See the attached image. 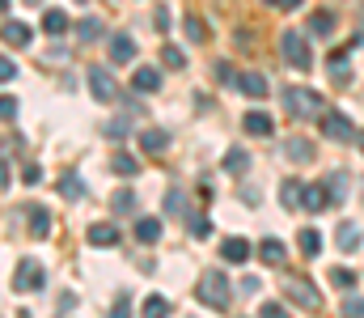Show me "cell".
<instances>
[{"label": "cell", "instance_id": "6da1fadb", "mask_svg": "<svg viewBox=\"0 0 364 318\" xmlns=\"http://www.w3.org/2000/svg\"><path fill=\"white\" fill-rule=\"evenodd\" d=\"M284 110H288L292 119H322V115H326V98H322L318 90L292 85V90H284Z\"/></svg>", "mask_w": 364, "mask_h": 318}, {"label": "cell", "instance_id": "7a4b0ae2", "mask_svg": "<svg viewBox=\"0 0 364 318\" xmlns=\"http://www.w3.org/2000/svg\"><path fill=\"white\" fill-rule=\"evenodd\" d=\"M195 297H199L203 306H212V310H229V302H233V285H229L220 272H208V276H199Z\"/></svg>", "mask_w": 364, "mask_h": 318}, {"label": "cell", "instance_id": "3957f363", "mask_svg": "<svg viewBox=\"0 0 364 318\" xmlns=\"http://www.w3.org/2000/svg\"><path fill=\"white\" fill-rule=\"evenodd\" d=\"M279 60H284V64H292L296 73H305V68L314 64V55H309V47H305V34L284 30V34H279Z\"/></svg>", "mask_w": 364, "mask_h": 318}, {"label": "cell", "instance_id": "277c9868", "mask_svg": "<svg viewBox=\"0 0 364 318\" xmlns=\"http://www.w3.org/2000/svg\"><path fill=\"white\" fill-rule=\"evenodd\" d=\"M43 285H47V267H43L38 259H21L17 272H13V289H17V293H34V289H43Z\"/></svg>", "mask_w": 364, "mask_h": 318}, {"label": "cell", "instance_id": "5b68a950", "mask_svg": "<svg viewBox=\"0 0 364 318\" xmlns=\"http://www.w3.org/2000/svg\"><path fill=\"white\" fill-rule=\"evenodd\" d=\"M284 293H288V297H292L296 306H305V310H318V306H322L318 289H314V285H309L305 276H288V280H284Z\"/></svg>", "mask_w": 364, "mask_h": 318}, {"label": "cell", "instance_id": "8992f818", "mask_svg": "<svg viewBox=\"0 0 364 318\" xmlns=\"http://www.w3.org/2000/svg\"><path fill=\"white\" fill-rule=\"evenodd\" d=\"M322 136H331V140H352V115L326 110V115H322Z\"/></svg>", "mask_w": 364, "mask_h": 318}, {"label": "cell", "instance_id": "52a82bcc", "mask_svg": "<svg viewBox=\"0 0 364 318\" xmlns=\"http://www.w3.org/2000/svg\"><path fill=\"white\" fill-rule=\"evenodd\" d=\"M90 94L97 102H110L114 98V81H110V68H102V64H93L90 68Z\"/></svg>", "mask_w": 364, "mask_h": 318}, {"label": "cell", "instance_id": "ba28073f", "mask_svg": "<svg viewBox=\"0 0 364 318\" xmlns=\"http://www.w3.org/2000/svg\"><path fill=\"white\" fill-rule=\"evenodd\" d=\"M301 208H309V212L331 208V191H326V183H305V191H301Z\"/></svg>", "mask_w": 364, "mask_h": 318}, {"label": "cell", "instance_id": "9c48e42d", "mask_svg": "<svg viewBox=\"0 0 364 318\" xmlns=\"http://www.w3.org/2000/svg\"><path fill=\"white\" fill-rule=\"evenodd\" d=\"M85 238H90V246H119V238H123V233H119V225H114V221H97V225H90V233H85Z\"/></svg>", "mask_w": 364, "mask_h": 318}, {"label": "cell", "instance_id": "30bf717a", "mask_svg": "<svg viewBox=\"0 0 364 318\" xmlns=\"http://www.w3.org/2000/svg\"><path fill=\"white\" fill-rule=\"evenodd\" d=\"M132 90H136V94H157V90H161V68H153V64L136 68V77H132Z\"/></svg>", "mask_w": 364, "mask_h": 318}, {"label": "cell", "instance_id": "8fae6325", "mask_svg": "<svg viewBox=\"0 0 364 318\" xmlns=\"http://www.w3.org/2000/svg\"><path fill=\"white\" fill-rule=\"evenodd\" d=\"M106 51H110L114 64H132V60H136V38H132V34H114Z\"/></svg>", "mask_w": 364, "mask_h": 318}, {"label": "cell", "instance_id": "7c38bea8", "mask_svg": "<svg viewBox=\"0 0 364 318\" xmlns=\"http://www.w3.org/2000/svg\"><path fill=\"white\" fill-rule=\"evenodd\" d=\"M140 149L153 153V157H161V153L170 149V136H166L161 127H144V132H140Z\"/></svg>", "mask_w": 364, "mask_h": 318}, {"label": "cell", "instance_id": "4fadbf2b", "mask_svg": "<svg viewBox=\"0 0 364 318\" xmlns=\"http://www.w3.org/2000/svg\"><path fill=\"white\" fill-rule=\"evenodd\" d=\"M220 259L225 263H246L250 259V242L246 238H225L220 242Z\"/></svg>", "mask_w": 364, "mask_h": 318}, {"label": "cell", "instance_id": "5bb4252c", "mask_svg": "<svg viewBox=\"0 0 364 318\" xmlns=\"http://www.w3.org/2000/svg\"><path fill=\"white\" fill-rule=\"evenodd\" d=\"M242 127H246L250 136H272V132H275V119L267 115V110H250V115L242 119Z\"/></svg>", "mask_w": 364, "mask_h": 318}, {"label": "cell", "instance_id": "9a60e30c", "mask_svg": "<svg viewBox=\"0 0 364 318\" xmlns=\"http://www.w3.org/2000/svg\"><path fill=\"white\" fill-rule=\"evenodd\" d=\"M237 90H242L246 98H267V77H259V73H242V77H237Z\"/></svg>", "mask_w": 364, "mask_h": 318}, {"label": "cell", "instance_id": "2e32d148", "mask_svg": "<svg viewBox=\"0 0 364 318\" xmlns=\"http://www.w3.org/2000/svg\"><path fill=\"white\" fill-rule=\"evenodd\" d=\"M110 212H114V216H132V212H136V191H132V187H119V191L110 196Z\"/></svg>", "mask_w": 364, "mask_h": 318}, {"label": "cell", "instance_id": "e0dca14e", "mask_svg": "<svg viewBox=\"0 0 364 318\" xmlns=\"http://www.w3.org/2000/svg\"><path fill=\"white\" fill-rule=\"evenodd\" d=\"M259 259H263L267 267H279V263H284V242H279V238H263V242H259Z\"/></svg>", "mask_w": 364, "mask_h": 318}, {"label": "cell", "instance_id": "ac0fdd59", "mask_svg": "<svg viewBox=\"0 0 364 318\" xmlns=\"http://www.w3.org/2000/svg\"><path fill=\"white\" fill-rule=\"evenodd\" d=\"M0 38L26 47V43H30V26H26V21H4V26H0Z\"/></svg>", "mask_w": 364, "mask_h": 318}, {"label": "cell", "instance_id": "d6986e66", "mask_svg": "<svg viewBox=\"0 0 364 318\" xmlns=\"http://www.w3.org/2000/svg\"><path fill=\"white\" fill-rule=\"evenodd\" d=\"M284 153L296 161V166H305V161H314V144L309 140H301V136H292L288 144H284Z\"/></svg>", "mask_w": 364, "mask_h": 318}, {"label": "cell", "instance_id": "ffe728a7", "mask_svg": "<svg viewBox=\"0 0 364 318\" xmlns=\"http://www.w3.org/2000/svg\"><path fill=\"white\" fill-rule=\"evenodd\" d=\"M157 238H161V221H157V216H140V221H136V242L149 246V242H157Z\"/></svg>", "mask_w": 364, "mask_h": 318}, {"label": "cell", "instance_id": "44dd1931", "mask_svg": "<svg viewBox=\"0 0 364 318\" xmlns=\"http://www.w3.org/2000/svg\"><path fill=\"white\" fill-rule=\"evenodd\" d=\"M296 246H301V255L318 259V255H322V233H318V229H301V233H296Z\"/></svg>", "mask_w": 364, "mask_h": 318}, {"label": "cell", "instance_id": "7402d4cb", "mask_svg": "<svg viewBox=\"0 0 364 318\" xmlns=\"http://www.w3.org/2000/svg\"><path fill=\"white\" fill-rule=\"evenodd\" d=\"M68 30V13L64 9H47L43 13V34H64Z\"/></svg>", "mask_w": 364, "mask_h": 318}, {"label": "cell", "instance_id": "603a6c76", "mask_svg": "<svg viewBox=\"0 0 364 318\" xmlns=\"http://www.w3.org/2000/svg\"><path fill=\"white\" fill-rule=\"evenodd\" d=\"M301 191H305V183L288 179V183L279 187V204H284V208H301Z\"/></svg>", "mask_w": 364, "mask_h": 318}, {"label": "cell", "instance_id": "cb8c5ba5", "mask_svg": "<svg viewBox=\"0 0 364 318\" xmlns=\"http://www.w3.org/2000/svg\"><path fill=\"white\" fill-rule=\"evenodd\" d=\"M30 233L34 238H47L51 233V212L47 208H30Z\"/></svg>", "mask_w": 364, "mask_h": 318}, {"label": "cell", "instance_id": "d4e9b609", "mask_svg": "<svg viewBox=\"0 0 364 318\" xmlns=\"http://www.w3.org/2000/svg\"><path fill=\"white\" fill-rule=\"evenodd\" d=\"M220 166H225V170H229V174H242V170H246V166H250V153H246V149H229V153H225V161H220Z\"/></svg>", "mask_w": 364, "mask_h": 318}, {"label": "cell", "instance_id": "484cf974", "mask_svg": "<svg viewBox=\"0 0 364 318\" xmlns=\"http://www.w3.org/2000/svg\"><path fill=\"white\" fill-rule=\"evenodd\" d=\"M348 60H352V47H339V51L331 55V77H335V81L348 77Z\"/></svg>", "mask_w": 364, "mask_h": 318}, {"label": "cell", "instance_id": "4316f807", "mask_svg": "<svg viewBox=\"0 0 364 318\" xmlns=\"http://www.w3.org/2000/svg\"><path fill=\"white\" fill-rule=\"evenodd\" d=\"M60 196H64V200H81V196H85V183H81L77 174H64V179H60Z\"/></svg>", "mask_w": 364, "mask_h": 318}, {"label": "cell", "instance_id": "83f0119b", "mask_svg": "<svg viewBox=\"0 0 364 318\" xmlns=\"http://www.w3.org/2000/svg\"><path fill=\"white\" fill-rule=\"evenodd\" d=\"M140 318H170V302H166V297H144Z\"/></svg>", "mask_w": 364, "mask_h": 318}, {"label": "cell", "instance_id": "f1b7e54d", "mask_svg": "<svg viewBox=\"0 0 364 318\" xmlns=\"http://www.w3.org/2000/svg\"><path fill=\"white\" fill-rule=\"evenodd\" d=\"M335 238H339V250H356V246H360V229H356V225H339Z\"/></svg>", "mask_w": 364, "mask_h": 318}, {"label": "cell", "instance_id": "f546056e", "mask_svg": "<svg viewBox=\"0 0 364 318\" xmlns=\"http://www.w3.org/2000/svg\"><path fill=\"white\" fill-rule=\"evenodd\" d=\"M77 38H81V43H97V38H102V21H97V17H85V21L77 26Z\"/></svg>", "mask_w": 364, "mask_h": 318}, {"label": "cell", "instance_id": "4dcf8cb0", "mask_svg": "<svg viewBox=\"0 0 364 318\" xmlns=\"http://www.w3.org/2000/svg\"><path fill=\"white\" fill-rule=\"evenodd\" d=\"M335 30V13H314L309 17V34H331Z\"/></svg>", "mask_w": 364, "mask_h": 318}, {"label": "cell", "instance_id": "1f68e13d", "mask_svg": "<svg viewBox=\"0 0 364 318\" xmlns=\"http://www.w3.org/2000/svg\"><path fill=\"white\" fill-rule=\"evenodd\" d=\"M140 170V161L132 157V153H114V174H123V179H132Z\"/></svg>", "mask_w": 364, "mask_h": 318}, {"label": "cell", "instance_id": "d6a6232c", "mask_svg": "<svg viewBox=\"0 0 364 318\" xmlns=\"http://www.w3.org/2000/svg\"><path fill=\"white\" fill-rule=\"evenodd\" d=\"M331 285L335 289H356V272L352 267H331Z\"/></svg>", "mask_w": 364, "mask_h": 318}, {"label": "cell", "instance_id": "836d02e7", "mask_svg": "<svg viewBox=\"0 0 364 318\" xmlns=\"http://www.w3.org/2000/svg\"><path fill=\"white\" fill-rule=\"evenodd\" d=\"M161 64L166 68H186V55H182L178 47H161Z\"/></svg>", "mask_w": 364, "mask_h": 318}, {"label": "cell", "instance_id": "e575fe53", "mask_svg": "<svg viewBox=\"0 0 364 318\" xmlns=\"http://www.w3.org/2000/svg\"><path fill=\"white\" fill-rule=\"evenodd\" d=\"M326 191H331V204H339V200H343V191H348V179H343V174H331Z\"/></svg>", "mask_w": 364, "mask_h": 318}, {"label": "cell", "instance_id": "d590c367", "mask_svg": "<svg viewBox=\"0 0 364 318\" xmlns=\"http://www.w3.org/2000/svg\"><path fill=\"white\" fill-rule=\"evenodd\" d=\"M191 233H195V238H208V233H212V221H208L203 212H191Z\"/></svg>", "mask_w": 364, "mask_h": 318}, {"label": "cell", "instance_id": "8d00e7d4", "mask_svg": "<svg viewBox=\"0 0 364 318\" xmlns=\"http://www.w3.org/2000/svg\"><path fill=\"white\" fill-rule=\"evenodd\" d=\"M343 318H364V297L360 293H352V297L343 302Z\"/></svg>", "mask_w": 364, "mask_h": 318}, {"label": "cell", "instance_id": "74e56055", "mask_svg": "<svg viewBox=\"0 0 364 318\" xmlns=\"http://www.w3.org/2000/svg\"><path fill=\"white\" fill-rule=\"evenodd\" d=\"M182 26H186V34H191V43H203V38H208V30H203V21H199V17H186Z\"/></svg>", "mask_w": 364, "mask_h": 318}, {"label": "cell", "instance_id": "f35d334b", "mask_svg": "<svg viewBox=\"0 0 364 318\" xmlns=\"http://www.w3.org/2000/svg\"><path fill=\"white\" fill-rule=\"evenodd\" d=\"M110 318H132V302H127V293H119V297H114V306H110Z\"/></svg>", "mask_w": 364, "mask_h": 318}, {"label": "cell", "instance_id": "ab89813d", "mask_svg": "<svg viewBox=\"0 0 364 318\" xmlns=\"http://www.w3.org/2000/svg\"><path fill=\"white\" fill-rule=\"evenodd\" d=\"M0 119H4V123H9V119H17V98L0 94Z\"/></svg>", "mask_w": 364, "mask_h": 318}, {"label": "cell", "instance_id": "60d3db41", "mask_svg": "<svg viewBox=\"0 0 364 318\" xmlns=\"http://www.w3.org/2000/svg\"><path fill=\"white\" fill-rule=\"evenodd\" d=\"M259 318H288V310H284L279 302H263V310H259Z\"/></svg>", "mask_w": 364, "mask_h": 318}, {"label": "cell", "instance_id": "b9f144b4", "mask_svg": "<svg viewBox=\"0 0 364 318\" xmlns=\"http://www.w3.org/2000/svg\"><path fill=\"white\" fill-rule=\"evenodd\" d=\"M237 289H242V293H259V289H263V280H259V276H242V280H237Z\"/></svg>", "mask_w": 364, "mask_h": 318}, {"label": "cell", "instance_id": "7bdbcfd3", "mask_svg": "<svg viewBox=\"0 0 364 318\" xmlns=\"http://www.w3.org/2000/svg\"><path fill=\"white\" fill-rule=\"evenodd\" d=\"M13 77H17V64L9 55H0V81H13Z\"/></svg>", "mask_w": 364, "mask_h": 318}, {"label": "cell", "instance_id": "ee69618b", "mask_svg": "<svg viewBox=\"0 0 364 318\" xmlns=\"http://www.w3.org/2000/svg\"><path fill=\"white\" fill-rule=\"evenodd\" d=\"M153 26H157V30L166 34V30H170V9H157V17H153Z\"/></svg>", "mask_w": 364, "mask_h": 318}, {"label": "cell", "instance_id": "f6af8a7d", "mask_svg": "<svg viewBox=\"0 0 364 318\" xmlns=\"http://www.w3.org/2000/svg\"><path fill=\"white\" fill-rule=\"evenodd\" d=\"M106 136H114V140H123L127 136V123L119 119V123H106Z\"/></svg>", "mask_w": 364, "mask_h": 318}, {"label": "cell", "instance_id": "bcb514c9", "mask_svg": "<svg viewBox=\"0 0 364 318\" xmlns=\"http://www.w3.org/2000/svg\"><path fill=\"white\" fill-rule=\"evenodd\" d=\"M212 77H220V81H229V77H233V64H225V60H220V64L212 68Z\"/></svg>", "mask_w": 364, "mask_h": 318}, {"label": "cell", "instance_id": "7dc6e473", "mask_svg": "<svg viewBox=\"0 0 364 318\" xmlns=\"http://www.w3.org/2000/svg\"><path fill=\"white\" fill-rule=\"evenodd\" d=\"M166 208H170V212L182 208V191H170V196H166Z\"/></svg>", "mask_w": 364, "mask_h": 318}, {"label": "cell", "instance_id": "c3c4849f", "mask_svg": "<svg viewBox=\"0 0 364 318\" xmlns=\"http://www.w3.org/2000/svg\"><path fill=\"white\" fill-rule=\"evenodd\" d=\"M21 179H26V183H30V187H34V183H38V179H43V174H38V166H26V174H21Z\"/></svg>", "mask_w": 364, "mask_h": 318}, {"label": "cell", "instance_id": "681fc988", "mask_svg": "<svg viewBox=\"0 0 364 318\" xmlns=\"http://www.w3.org/2000/svg\"><path fill=\"white\" fill-rule=\"evenodd\" d=\"M0 187H9V166L0 161Z\"/></svg>", "mask_w": 364, "mask_h": 318}, {"label": "cell", "instance_id": "f907efd6", "mask_svg": "<svg viewBox=\"0 0 364 318\" xmlns=\"http://www.w3.org/2000/svg\"><path fill=\"white\" fill-rule=\"evenodd\" d=\"M275 4H279V9H296L301 0H275Z\"/></svg>", "mask_w": 364, "mask_h": 318}, {"label": "cell", "instance_id": "816d5d0a", "mask_svg": "<svg viewBox=\"0 0 364 318\" xmlns=\"http://www.w3.org/2000/svg\"><path fill=\"white\" fill-rule=\"evenodd\" d=\"M356 140H360V153H364V132H356Z\"/></svg>", "mask_w": 364, "mask_h": 318}, {"label": "cell", "instance_id": "f5cc1de1", "mask_svg": "<svg viewBox=\"0 0 364 318\" xmlns=\"http://www.w3.org/2000/svg\"><path fill=\"white\" fill-rule=\"evenodd\" d=\"M0 9H9V0H0Z\"/></svg>", "mask_w": 364, "mask_h": 318}, {"label": "cell", "instance_id": "db71d44e", "mask_svg": "<svg viewBox=\"0 0 364 318\" xmlns=\"http://www.w3.org/2000/svg\"><path fill=\"white\" fill-rule=\"evenodd\" d=\"M360 21H364V9H360ZM360 38H364V34H360Z\"/></svg>", "mask_w": 364, "mask_h": 318}, {"label": "cell", "instance_id": "11a10c76", "mask_svg": "<svg viewBox=\"0 0 364 318\" xmlns=\"http://www.w3.org/2000/svg\"><path fill=\"white\" fill-rule=\"evenodd\" d=\"M267 4H275V0H267Z\"/></svg>", "mask_w": 364, "mask_h": 318}, {"label": "cell", "instance_id": "9f6ffc18", "mask_svg": "<svg viewBox=\"0 0 364 318\" xmlns=\"http://www.w3.org/2000/svg\"><path fill=\"white\" fill-rule=\"evenodd\" d=\"M81 4H85V0H81Z\"/></svg>", "mask_w": 364, "mask_h": 318}]
</instances>
